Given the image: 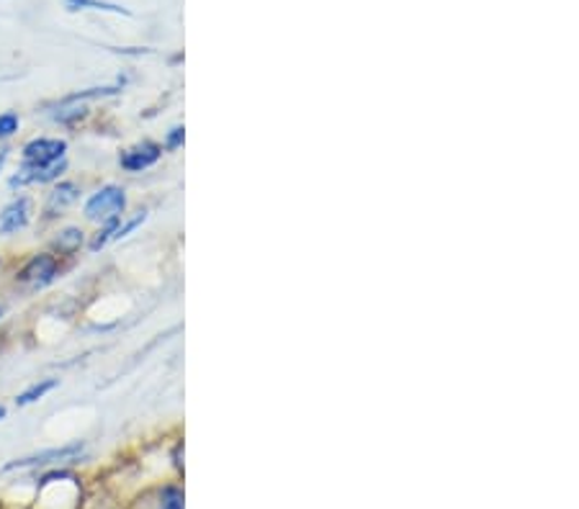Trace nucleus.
<instances>
[{
    "instance_id": "nucleus-1",
    "label": "nucleus",
    "mask_w": 579,
    "mask_h": 509,
    "mask_svg": "<svg viewBox=\"0 0 579 509\" xmlns=\"http://www.w3.org/2000/svg\"><path fill=\"white\" fill-rule=\"evenodd\" d=\"M124 206H127V195H124L122 188L106 185L85 203V216L93 219V222H112V219H119Z\"/></svg>"
},
{
    "instance_id": "nucleus-2",
    "label": "nucleus",
    "mask_w": 579,
    "mask_h": 509,
    "mask_svg": "<svg viewBox=\"0 0 579 509\" xmlns=\"http://www.w3.org/2000/svg\"><path fill=\"white\" fill-rule=\"evenodd\" d=\"M65 150L67 145L62 142V139H34V142H29L23 147V162H27V168L23 170H44L54 166V162H60L65 158Z\"/></svg>"
},
{
    "instance_id": "nucleus-3",
    "label": "nucleus",
    "mask_w": 579,
    "mask_h": 509,
    "mask_svg": "<svg viewBox=\"0 0 579 509\" xmlns=\"http://www.w3.org/2000/svg\"><path fill=\"white\" fill-rule=\"evenodd\" d=\"M54 276H57V261H54L52 255H36L23 265L19 280L31 288H44L52 284Z\"/></svg>"
},
{
    "instance_id": "nucleus-4",
    "label": "nucleus",
    "mask_w": 579,
    "mask_h": 509,
    "mask_svg": "<svg viewBox=\"0 0 579 509\" xmlns=\"http://www.w3.org/2000/svg\"><path fill=\"white\" fill-rule=\"evenodd\" d=\"M83 445H65V448H52L46 453H36V456L13 460V464L6 466V471H15V468H29V466H52L62 464V460H73L75 456H81Z\"/></svg>"
},
{
    "instance_id": "nucleus-5",
    "label": "nucleus",
    "mask_w": 579,
    "mask_h": 509,
    "mask_svg": "<svg viewBox=\"0 0 579 509\" xmlns=\"http://www.w3.org/2000/svg\"><path fill=\"white\" fill-rule=\"evenodd\" d=\"M160 155H162V150H160L158 145H152V142L137 145V147H131V150H127V152L122 155V168L129 170V172L147 170V168H152L155 162L160 160Z\"/></svg>"
},
{
    "instance_id": "nucleus-6",
    "label": "nucleus",
    "mask_w": 579,
    "mask_h": 509,
    "mask_svg": "<svg viewBox=\"0 0 579 509\" xmlns=\"http://www.w3.org/2000/svg\"><path fill=\"white\" fill-rule=\"evenodd\" d=\"M29 214H31V203H29V199L13 201L11 206H6L3 214H0V232H3V234H13V232L23 230V226L29 224Z\"/></svg>"
},
{
    "instance_id": "nucleus-7",
    "label": "nucleus",
    "mask_w": 579,
    "mask_h": 509,
    "mask_svg": "<svg viewBox=\"0 0 579 509\" xmlns=\"http://www.w3.org/2000/svg\"><path fill=\"white\" fill-rule=\"evenodd\" d=\"M77 185L73 183H60L57 188H54V191L50 193V201H46V214L54 216L57 214V211L62 209H67L70 203H75L77 201Z\"/></svg>"
},
{
    "instance_id": "nucleus-8",
    "label": "nucleus",
    "mask_w": 579,
    "mask_h": 509,
    "mask_svg": "<svg viewBox=\"0 0 579 509\" xmlns=\"http://www.w3.org/2000/svg\"><path fill=\"white\" fill-rule=\"evenodd\" d=\"M54 386H57V381H42V383H34V386H31V389H27V391H23V394H19V396H15V404H19V406H27V404H31V402H39V399H42L44 394H46V391H52Z\"/></svg>"
},
{
    "instance_id": "nucleus-9",
    "label": "nucleus",
    "mask_w": 579,
    "mask_h": 509,
    "mask_svg": "<svg viewBox=\"0 0 579 509\" xmlns=\"http://www.w3.org/2000/svg\"><path fill=\"white\" fill-rule=\"evenodd\" d=\"M81 242H83V232L81 230H65L57 237V242H54V247L60 250V253H75L77 247H81Z\"/></svg>"
},
{
    "instance_id": "nucleus-10",
    "label": "nucleus",
    "mask_w": 579,
    "mask_h": 509,
    "mask_svg": "<svg viewBox=\"0 0 579 509\" xmlns=\"http://www.w3.org/2000/svg\"><path fill=\"white\" fill-rule=\"evenodd\" d=\"M67 6L77 11V8H96V11H112V13H124L129 15L127 8L116 6V3H104V0H67Z\"/></svg>"
},
{
    "instance_id": "nucleus-11",
    "label": "nucleus",
    "mask_w": 579,
    "mask_h": 509,
    "mask_svg": "<svg viewBox=\"0 0 579 509\" xmlns=\"http://www.w3.org/2000/svg\"><path fill=\"white\" fill-rule=\"evenodd\" d=\"M160 509H183V495H181V489L168 487L166 491H162V505H160Z\"/></svg>"
},
{
    "instance_id": "nucleus-12",
    "label": "nucleus",
    "mask_w": 579,
    "mask_h": 509,
    "mask_svg": "<svg viewBox=\"0 0 579 509\" xmlns=\"http://www.w3.org/2000/svg\"><path fill=\"white\" fill-rule=\"evenodd\" d=\"M15 129H19V116L15 114L0 116V137H11Z\"/></svg>"
},
{
    "instance_id": "nucleus-13",
    "label": "nucleus",
    "mask_w": 579,
    "mask_h": 509,
    "mask_svg": "<svg viewBox=\"0 0 579 509\" xmlns=\"http://www.w3.org/2000/svg\"><path fill=\"white\" fill-rule=\"evenodd\" d=\"M183 127H176L173 131H170V137H168V147L170 150H176V147H181L183 145Z\"/></svg>"
},
{
    "instance_id": "nucleus-14",
    "label": "nucleus",
    "mask_w": 579,
    "mask_h": 509,
    "mask_svg": "<svg viewBox=\"0 0 579 509\" xmlns=\"http://www.w3.org/2000/svg\"><path fill=\"white\" fill-rule=\"evenodd\" d=\"M3 162H6V152H0V168H3Z\"/></svg>"
},
{
    "instance_id": "nucleus-15",
    "label": "nucleus",
    "mask_w": 579,
    "mask_h": 509,
    "mask_svg": "<svg viewBox=\"0 0 579 509\" xmlns=\"http://www.w3.org/2000/svg\"><path fill=\"white\" fill-rule=\"evenodd\" d=\"M6 417V406H0V420H3Z\"/></svg>"
},
{
    "instance_id": "nucleus-16",
    "label": "nucleus",
    "mask_w": 579,
    "mask_h": 509,
    "mask_svg": "<svg viewBox=\"0 0 579 509\" xmlns=\"http://www.w3.org/2000/svg\"><path fill=\"white\" fill-rule=\"evenodd\" d=\"M0 315H3V309H0Z\"/></svg>"
}]
</instances>
